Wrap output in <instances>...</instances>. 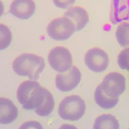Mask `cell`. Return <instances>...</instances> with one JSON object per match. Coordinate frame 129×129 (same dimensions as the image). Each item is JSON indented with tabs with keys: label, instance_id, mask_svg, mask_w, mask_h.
Listing matches in <instances>:
<instances>
[{
	"label": "cell",
	"instance_id": "obj_8",
	"mask_svg": "<svg viewBox=\"0 0 129 129\" xmlns=\"http://www.w3.org/2000/svg\"><path fill=\"white\" fill-rule=\"evenodd\" d=\"M81 73L76 66H73L66 72L58 73L55 79L56 88L62 92H68L74 89L80 82Z\"/></svg>",
	"mask_w": 129,
	"mask_h": 129
},
{
	"label": "cell",
	"instance_id": "obj_3",
	"mask_svg": "<svg viewBox=\"0 0 129 129\" xmlns=\"http://www.w3.org/2000/svg\"><path fill=\"white\" fill-rule=\"evenodd\" d=\"M85 101L78 95L67 96L60 102L58 108L59 116L64 120L76 121L85 114Z\"/></svg>",
	"mask_w": 129,
	"mask_h": 129
},
{
	"label": "cell",
	"instance_id": "obj_16",
	"mask_svg": "<svg viewBox=\"0 0 129 129\" xmlns=\"http://www.w3.org/2000/svg\"><path fill=\"white\" fill-rule=\"evenodd\" d=\"M116 37L118 44L121 47H129V22H123L117 26Z\"/></svg>",
	"mask_w": 129,
	"mask_h": 129
},
{
	"label": "cell",
	"instance_id": "obj_14",
	"mask_svg": "<svg viewBox=\"0 0 129 129\" xmlns=\"http://www.w3.org/2000/svg\"><path fill=\"white\" fill-rule=\"evenodd\" d=\"M94 129H113L119 128L118 120L111 114H104L99 116L95 120Z\"/></svg>",
	"mask_w": 129,
	"mask_h": 129
},
{
	"label": "cell",
	"instance_id": "obj_1",
	"mask_svg": "<svg viewBox=\"0 0 129 129\" xmlns=\"http://www.w3.org/2000/svg\"><path fill=\"white\" fill-rule=\"evenodd\" d=\"M45 88L36 81L27 80L18 87L17 92V100L23 109L31 110L41 104L45 94Z\"/></svg>",
	"mask_w": 129,
	"mask_h": 129
},
{
	"label": "cell",
	"instance_id": "obj_11",
	"mask_svg": "<svg viewBox=\"0 0 129 129\" xmlns=\"http://www.w3.org/2000/svg\"><path fill=\"white\" fill-rule=\"evenodd\" d=\"M64 16L71 20L75 26L76 31L83 29L89 21V16L85 9L79 6L70 7Z\"/></svg>",
	"mask_w": 129,
	"mask_h": 129
},
{
	"label": "cell",
	"instance_id": "obj_10",
	"mask_svg": "<svg viewBox=\"0 0 129 129\" xmlns=\"http://www.w3.org/2000/svg\"><path fill=\"white\" fill-rule=\"evenodd\" d=\"M35 10L33 0H14L10 7V12L17 18L27 20L34 14Z\"/></svg>",
	"mask_w": 129,
	"mask_h": 129
},
{
	"label": "cell",
	"instance_id": "obj_12",
	"mask_svg": "<svg viewBox=\"0 0 129 129\" xmlns=\"http://www.w3.org/2000/svg\"><path fill=\"white\" fill-rule=\"evenodd\" d=\"M0 107L1 124H10L17 119L18 116V110L12 101L8 99L1 98Z\"/></svg>",
	"mask_w": 129,
	"mask_h": 129
},
{
	"label": "cell",
	"instance_id": "obj_4",
	"mask_svg": "<svg viewBox=\"0 0 129 129\" xmlns=\"http://www.w3.org/2000/svg\"><path fill=\"white\" fill-rule=\"evenodd\" d=\"M48 36L56 41H64L70 38L76 31L75 26L71 20L65 17L53 20L47 28Z\"/></svg>",
	"mask_w": 129,
	"mask_h": 129
},
{
	"label": "cell",
	"instance_id": "obj_7",
	"mask_svg": "<svg viewBox=\"0 0 129 129\" xmlns=\"http://www.w3.org/2000/svg\"><path fill=\"white\" fill-rule=\"evenodd\" d=\"M84 60L88 69L96 73H102L106 70L109 63L107 54L98 48L89 50L85 55Z\"/></svg>",
	"mask_w": 129,
	"mask_h": 129
},
{
	"label": "cell",
	"instance_id": "obj_5",
	"mask_svg": "<svg viewBox=\"0 0 129 129\" xmlns=\"http://www.w3.org/2000/svg\"><path fill=\"white\" fill-rule=\"evenodd\" d=\"M99 85L102 92L108 97L119 98L125 90V78L118 72H111L105 77Z\"/></svg>",
	"mask_w": 129,
	"mask_h": 129
},
{
	"label": "cell",
	"instance_id": "obj_6",
	"mask_svg": "<svg viewBox=\"0 0 129 129\" xmlns=\"http://www.w3.org/2000/svg\"><path fill=\"white\" fill-rule=\"evenodd\" d=\"M49 64L54 70L59 73H64L72 67L73 59L70 51L62 46L55 47L48 55Z\"/></svg>",
	"mask_w": 129,
	"mask_h": 129
},
{
	"label": "cell",
	"instance_id": "obj_13",
	"mask_svg": "<svg viewBox=\"0 0 129 129\" xmlns=\"http://www.w3.org/2000/svg\"><path fill=\"white\" fill-rule=\"evenodd\" d=\"M94 96L97 104L104 110H109L114 107L119 102V98L108 97L102 92L99 85L95 89Z\"/></svg>",
	"mask_w": 129,
	"mask_h": 129
},
{
	"label": "cell",
	"instance_id": "obj_17",
	"mask_svg": "<svg viewBox=\"0 0 129 129\" xmlns=\"http://www.w3.org/2000/svg\"><path fill=\"white\" fill-rule=\"evenodd\" d=\"M12 41L11 31L7 26L1 24V50L7 48Z\"/></svg>",
	"mask_w": 129,
	"mask_h": 129
},
{
	"label": "cell",
	"instance_id": "obj_9",
	"mask_svg": "<svg viewBox=\"0 0 129 129\" xmlns=\"http://www.w3.org/2000/svg\"><path fill=\"white\" fill-rule=\"evenodd\" d=\"M110 19L113 25L129 22V0H112Z\"/></svg>",
	"mask_w": 129,
	"mask_h": 129
},
{
	"label": "cell",
	"instance_id": "obj_15",
	"mask_svg": "<svg viewBox=\"0 0 129 129\" xmlns=\"http://www.w3.org/2000/svg\"><path fill=\"white\" fill-rule=\"evenodd\" d=\"M54 99L52 94L45 88V98L41 105L36 109L35 113L38 116L45 117L53 111L54 107Z\"/></svg>",
	"mask_w": 129,
	"mask_h": 129
},
{
	"label": "cell",
	"instance_id": "obj_19",
	"mask_svg": "<svg viewBox=\"0 0 129 129\" xmlns=\"http://www.w3.org/2000/svg\"><path fill=\"white\" fill-rule=\"evenodd\" d=\"M76 0H53L56 7L62 9H67L72 6L75 3Z\"/></svg>",
	"mask_w": 129,
	"mask_h": 129
},
{
	"label": "cell",
	"instance_id": "obj_2",
	"mask_svg": "<svg viewBox=\"0 0 129 129\" xmlns=\"http://www.w3.org/2000/svg\"><path fill=\"white\" fill-rule=\"evenodd\" d=\"M44 58L33 54L24 53L17 57L13 63L14 71L21 76L37 80L45 68Z\"/></svg>",
	"mask_w": 129,
	"mask_h": 129
},
{
	"label": "cell",
	"instance_id": "obj_18",
	"mask_svg": "<svg viewBox=\"0 0 129 129\" xmlns=\"http://www.w3.org/2000/svg\"><path fill=\"white\" fill-rule=\"evenodd\" d=\"M117 63L122 70L129 71V47L125 48L120 53Z\"/></svg>",
	"mask_w": 129,
	"mask_h": 129
}]
</instances>
